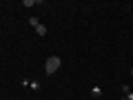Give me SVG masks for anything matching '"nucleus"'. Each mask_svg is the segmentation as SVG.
<instances>
[{
  "label": "nucleus",
  "instance_id": "obj_1",
  "mask_svg": "<svg viewBox=\"0 0 133 100\" xmlns=\"http://www.w3.org/2000/svg\"><path fill=\"white\" fill-rule=\"evenodd\" d=\"M58 69H60V58L58 56H51L47 62H44V71L47 73H56Z\"/></svg>",
  "mask_w": 133,
  "mask_h": 100
},
{
  "label": "nucleus",
  "instance_id": "obj_2",
  "mask_svg": "<svg viewBox=\"0 0 133 100\" xmlns=\"http://www.w3.org/2000/svg\"><path fill=\"white\" fill-rule=\"evenodd\" d=\"M36 33H38V36H47V27H44V24H38V27H36Z\"/></svg>",
  "mask_w": 133,
  "mask_h": 100
}]
</instances>
